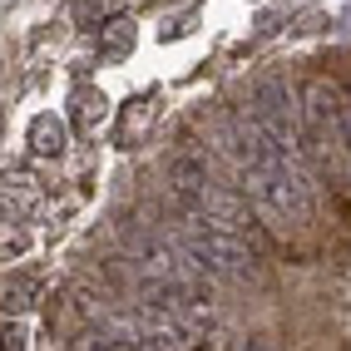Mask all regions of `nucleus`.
I'll use <instances>...</instances> for the list:
<instances>
[{"instance_id": "obj_10", "label": "nucleus", "mask_w": 351, "mask_h": 351, "mask_svg": "<svg viewBox=\"0 0 351 351\" xmlns=\"http://www.w3.org/2000/svg\"><path fill=\"white\" fill-rule=\"evenodd\" d=\"M35 297V277H10L5 282V312H25Z\"/></svg>"}, {"instance_id": "obj_11", "label": "nucleus", "mask_w": 351, "mask_h": 351, "mask_svg": "<svg viewBox=\"0 0 351 351\" xmlns=\"http://www.w3.org/2000/svg\"><path fill=\"white\" fill-rule=\"evenodd\" d=\"M25 247H30V238H25L20 228H10V218H5V263H15V257L25 252Z\"/></svg>"}, {"instance_id": "obj_6", "label": "nucleus", "mask_w": 351, "mask_h": 351, "mask_svg": "<svg viewBox=\"0 0 351 351\" xmlns=\"http://www.w3.org/2000/svg\"><path fill=\"white\" fill-rule=\"evenodd\" d=\"M35 203H40L35 178H30V173H5V218H15V223H20Z\"/></svg>"}, {"instance_id": "obj_1", "label": "nucleus", "mask_w": 351, "mask_h": 351, "mask_svg": "<svg viewBox=\"0 0 351 351\" xmlns=\"http://www.w3.org/2000/svg\"><path fill=\"white\" fill-rule=\"evenodd\" d=\"M178 238H183V252L193 257V267L213 282L252 287L263 277V247H252L243 232L208 223L203 213H178Z\"/></svg>"}, {"instance_id": "obj_12", "label": "nucleus", "mask_w": 351, "mask_h": 351, "mask_svg": "<svg viewBox=\"0 0 351 351\" xmlns=\"http://www.w3.org/2000/svg\"><path fill=\"white\" fill-rule=\"evenodd\" d=\"M5 346H15V351H20V346H30V341H25V322L10 317V312H5Z\"/></svg>"}, {"instance_id": "obj_3", "label": "nucleus", "mask_w": 351, "mask_h": 351, "mask_svg": "<svg viewBox=\"0 0 351 351\" xmlns=\"http://www.w3.org/2000/svg\"><path fill=\"white\" fill-rule=\"evenodd\" d=\"M163 178H169V198L178 213H203L208 193H213V173H208V158L193 154V149H178L169 158V169H163Z\"/></svg>"}, {"instance_id": "obj_2", "label": "nucleus", "mask_w": 351, "mask_h": 351, "mask_svg": "<svg viewBox=\"0 0 351 351\" xmlns=\"http://www.w3.org/2000/svg\"><path fill=\"white\" fill-rule=\"evenodd\" d=\"M252 109L263 114V124L282 138V149H292V154H302L307 158V134H302V104L292 99V89L282 84V80H257L252 84Z\"/></svg>"}, {"instance_id": "obj_9", "label": "nucleus", "mask_w": 351, "mask_h": 351, "mask_svg": "<svg viewBox=\"0 0 351 351\" xmlns=\"http://www.w3.org/2000/svg\"><path fill=\"white\" fill-rule=\"evenodd\" d=\"M104 119V95L99 89H75V129H95Z\"/></svg>"}, {"instance_id": "obj_4", "label": "nucleus", "mask_w": 351, "mask_h": 351, "mask_svg": "<svg viewBox=\"0 0 351 351\" xmlns=\"http://www.w3.org/2000/svg\"><path fill=\"white\" fill-rule=\"evenodd\" d=\"M302 114H307V129H317V134H337V138H341L346 99H341V89H337L332 80H312V84H307V104H302Z\"/></svg>"}, {"instance_id": "obj_7", "label": "nucleus", "mask_w": 351, "mask_h": 351, "mask_svg": "<svg viewBox=\"0 0 351 351\" xmlns=\"http://www.w3.org/2000/svg\"><path fill=\"white\" fill-rule=\"evenodd\" d=\"M154 129V99H134L129 114H124V129H119V144L124 149H138Z\"/></svg>"}, {"instance_id": "obj_5", "label": "nucleus", "mask_w": 351, "mask_h": 351, "mask_svg": "<svg viewBox=\"0 0 351 351\" xmlns=\"http://www.w3.org/2000/svg\"><path fill=\"white\" fill-rule=\"evenodd\" d=\"M30 154L60 158L64 154V119H55V114H35V119H30Z\"/></svg>"}, {"instance_id": "obj_8", "label": "nucleus", "mask_w": 351, "mask_h": 351, "mask_svg": "<svg viewBox=\"0 0 351 351\" xmlns=\"http://www.w3.org/2000/svg\"><path fill=\"white\" fill-rule=\"evenodd\" d=\"M99 50L104 55H129L134 50V20L129 15H109L99 25Z\"/></svg>"}]
</instances>
